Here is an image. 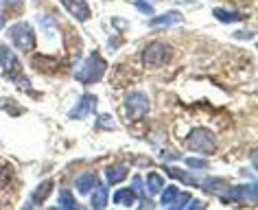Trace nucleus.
Here are the masks:
<instances>
[{
  "instance_id": "a211bd4d",
  "label": "nucleus",
  "mask_w": 258,
  "mask_h": 210,
  "mask_svg": "<svg viewBox=\"0 0 258 210\" xmlns=\"http://www.w3.org/2000/svg\"><path fill=\"white\" fill-rule=\"evenodd\" d=\"M92 208L96 210H103L107 206V188H103V186H96V190L92 193Z\"/></svg>"
},
{
  "instance_id": "a878e982",
  "label": "nucleus",
  "mask_w": 258,
  "mask_h": 210,
  "mask_svg": "<svg viewBox=\"0 0 258 210\" xmlns=\"http://www.w3.org/2000/svg\"><path fill=\"white\" fill-rule=\"evenodd\" d=\"M188 201H190V193H182V190H179V195H177L175 203H173V208H184Z\"/></svg>"
},
{
  "instance_id": "aec40b11",
  "label": "nucleus",
  "mask_w": 258,
  "mask_h": 210,
  "mask_svg": "<svg viewBox=\"0 0 258 210\" xmlns=\"http://www.w3.org/2000/svg\"><path fill=\"white\" fill-rule=\"evenodd\" d=\"M177 195H179V188L177 186H169V188H164V193H162V206H173L177 199Z\"/></svg>"
},
{
  "instance_id": "1a4fd4ad",
  "label": "nucleus",
  "mask_w": 258,
  "mask_h": 210,
  "mask_svg": "<svg viewBox=\"0 0 258 210\" xmlns=\"http://www.w3.org/2000/svg\"><path fill=\"white\" fill-rule=\"evenodd\" d=\"M59 3L68 9V14L73 16L75 20H79V22L90 20V7L86 0H59Z\"/></svg>"
},
{
  "instance_id": "9b49d317",
  "label": "nucleus",
  "mask_w": 258,
  "mask_h": 210,
  "mask_svg": "<svg viewBox=\"0 0 258 210\" xmlns=\"http://www.w3.org/2000/svg\"><path fill=\"white\" fill-rule=\"evenodd\" d=\"M96 186H99V177H96L94 173H83V175L77 177V182H75V188L79 190L81 195L92 193Z\"/></svg>"
},
{
  "instance_id": "bb28decb",
  "label": "nucleus",
  "mask_w": 258,
  "mask_h": 210,
  "mask_svg": "<svg viewBox=\"0 0 258 210\" xmlns=\"http://www.w3.org/2000/svg\"><path fill=\"white\" fill-rule=\"evenodd\" d=\"M134 5H136V9H138V11H143V14H147V16H151V14H153V7H151L149 3H147V0H136Z\"/></svg>"
},
{
  "instance_id": "423d86ee",
  "label": "nucleus",
  "mask_w": 258,
  "mask_h": 210,
  "mask_svg": "<svg viewBox=\"0 0 258 210\" xmlns=\"http://www.w3.org/2000/svg\"><path fill=\"white\" fill-rule=\"evenodd\" d=\"M125 110L129 114V118L138 120L149 112V99L143 92H129L125 97Z\"/></svg>"
},
{
  "instance_id": "f8f14e48",
  "label": "nucleus",
  "mask_w": 258,
  "mask_h": 210,
  "mask_svg": "<svg viewBox=\"0 0 258 210\" xmlns=\"http://www.w3.org/2000/svg\"><path fill=\"white\" fill-rule=\"evenodd\" d=\"M182 22H184V16L179 11H169V14L149 20L151 27H171V24H182Z\"/></svg>"
},
{
  "instance_id": "4468645a",
  "label": "nucleus",
  "mask_w": 258,
  "mask_h": 210,
  "mask_svg": "<svg viewBox=\"0 0 258 210\" xmlns=\"http://www.w3.org/2000/svg\"><path fill=\"white\" fill-rule=\"evenodd\" d=\"M127 177V164H109L105 169V180L109 184H118Z\"/></svg>"
},
{
  "instance_id": "412c9836",
  "label": "nucleus",
  "mask_w": 258,
  "mask_h": 210,
  "mask_svg": "<svg viewBox=\"0 0 258 210\" xmlns=\"http://www.w3.org/2000/svg\"><path fill=\"white\" fill-rule=\"evenodd\" d=\"M37 22L42 24L44 29H46V33H48V37H53V35H57V22L53 20V18H48V16H37Z\"/></svg>"
},
{
  "instance_id": "ddd939ff",
  "label": "nucleus",
  "mask_w": 258,
  "mask_h": 210,
  "mask_svg": "<svg viewBox=\"0 0 258 210\" xmlns=\"http://www.w3.org/2000/svg\"><path fill=\"white\" fill-rule=\"evenodd\" d=\"M202 188L206 190V193H215V195H221L225 193V190L230 188V184L223 180V177H208V180H204Z\"/></svg>"
},
{
  "instance_id": "c85d7f7f",
  "label": "nucleus",
  "mask_w": 258,
  "mask_h": 210,
  "mask_svg": "<svg viewBox=\"0 0 258 210\" xmlns=\"http://www.w3.org/2000/svg\"><path fill=\"white\" fill-rule=\"evenodd\" d=\"M96 127H107V129H112V116L109 114H105V116H99V120H96Z\"/></svg>"
},
{
  "instance_id": "f03ea898",
  "label": "nucleus",
  "mask_w": 258,
  "mask_h": 210,
  "mask_svg": "<svg viewBox=\"0 0 258 210\" xmlns=\"http://www.w3.org/2000/svg\"><path fill=\"white\" fill-rule=\"evenodd\" d=\"M105 70H107V61L99 53H90V57H86L81 66L77 68L75 77L81 84H96V81L103 79Z\"/></svg>"
},
{
  "instance_id": "393cba45",
  "label": "nucleus",
  "mask_w": 258,
  "mask_h": 210,
  "mask_svg": "<svg viewBox=\"0 0 258 210\" xmlns=\"http://www.w3.org/2000/svg\"><path fill=\"white\" fill-rule=\"evenodd\" d=\"M20 7H22V0H0V11L20 9Z\"/></svg>"
},
{
  "instance_id": "5701e85b",
  "label": "nucleus",
  "mask_w": 258,
  "mask_h": 210,
  "mask_svg": "<svg viewBox=\"0 0 258 210\" xmlns=\"http://www.w3.org/2000/svg\"><path fill=\"white\" fill-rule=\"evenodd\" d=\"M166 171H169V175L173 177V180H179V182H184V184H190V186H192V184H195V180L186 175L184 171H179V169H173V167H171V169H166Z\"/></svg>"
},
{
  "instance_id": "9d476101",
  "label": "nucleus",
  "mask_w": 258,
  "mask_h": 210,
  "mask_svg": "<svg viewBox=\"0 0 258 210\" xmlns=\"http://www.w3.org/2000/svg\"><path fill=\"white\" fill-rule=\"evenodd\" d=\"M53 188H55V182H53V180L40 182V184H37V186L33 188V193H31V203H33V206H42V203L50 197Z\"/></svg>"
},
{
  "instance_id": "cd10ccee",
  "label": "nucleus",
  "mask_w": 258,
  "mask_h": 210,
  "mask_svg": "<svg viewBox=\"0 0 258 210\" xmlns=\"http://www.w3.org/2000/svg\"><path fill=\"white\" fill-rule=\"evenodd\" d=\"M186 164H188L190 169H206V167H208V162H206V160H197V158H186Z\"/></svg>"
},
{
  "instance_id": "6ab92c4d",
  "label": "nucleus",
  "mask_w": 258,
  "mask_h": 210,
  "mask_svg": "<svg viewBox=\"0 0 258 210\" xmlns=\"http://www.w3.org/2000/svg\"><path fill=\"white\" fill-rule=\"evenodd\" d=\"M20 103H16L14 99H7V97H0V110L9 112L11 116H20V114H24L22 107H18Z\"/></svg>"
},
{
  "instance_id": "dca6fc26",
  "label": "nucleus",
  "mask_w": 258,
  "mask_h": 210,
  "mask_svg": "<svg viewBox=\"0 0 258 210\" xmlns=\"http://www.w3.org/2000/svg\"><path fill=\"white\" fill-rule=\"evenodd\" d=\"M114 201L118 203V206H134V203H136V193H134L132 188H120L114 193Z\"/></svg>"
},
{
  "instance_id": "b1692460",
  "label": "nucleus",
  "mask_w": 258,
  "mask_h": 210,
  "mask_svg": "<svg viewBox=\"0 0 258 210\" xmlns=\"http://www.w3.org/2000/svg\"><path fill=\"white\" fill-rule=\"evenodd\" d=\"M11 169L7 167V164H0V188H5L7 186V184L11 182Z\"/></svg>"
},
{
  "instance_id": "6e6552de",
  "label": "nucleus",
  "mask_w": 258,
  "mask_h": 210,
  "mask_svg": "<svg viewBox=\"0 0 258 210\" xmlns=\"http://www.w3.org/2000/svg\"><path fill=\"white\" fill-rule=\"evenodd\" d=\"M94 110H96V97H94V94H83V97L79 99V103H77L73 110L68 112V118L83 120V118H88Z\"/></svg>"
},
{
  "instance_id": "20e7f679",
  "label": "nucleus",
  "mask_w": 258,
  "mask_h": 210,
  "mask_svg": "<svg viewBox=\"0 0 258 210\" xmlns=\"http://www.w3.org/2000/svg\"><path fill=\"white\" fill-rule=\"evenodd\" d=\"M186 147L190 151H197V154H215L217 151V138L215 133L210 129H206V127H195V129H190L188 138H186Z\"/></svg>"
},
{
  "instance_id": "2eb2a0df",
  "label": "nucleus",
  "mask_w": 258,
  "mask_h": 210,
  "mask_svg": "<svg viewBox=\"0 0 258 210\" xmlns=\"http://www.w3.org/2000/svg\"><path fill=\"white\" fill-rule=\"evenodd\" d=\"M212 16H215L219 22H225V24L245 20V16H243V14H238V11H225V9H219V7H217V9H212Z\"/></svg>"
},
{
  "instance_id": "39448f33",
  "label": "nucleus",
  "mask_w": 258,
  "mask_h": 210,
  "mask_svg": "<svg viewBox=\"0 0 258 210\" xmlns=\"http://www.w3.org/2000/svg\"><path fill=\"white\" fill-rule=\"evenodd\" d=\"M9 40L14 42V46L20 53H31L35 48V31L29 22H16L14 27H9Z\"/></svg>"
},
{
  "instance_id": "c756f323",
  "label": "nucleus",
  "mask_w": 258,
  "mask_h": 210,
  "mask_svg": "<svg viewBox=\"0 0 258 210\" xmlns=\"http://www.w3.org/2000/svg\"><path fill=\"white\" fill-rule=\"evenodd\" d=\"M132 190L136 195H145V188H143V180L140 177H134V186H132Z\"/></svg>"
},
{
  "instance_id": "7ed1b4c3",
  "label": "nucleus",
  "mask_w": 258,
  "mask_h": 210,
  "mask_svg": "<svg viewBox=\"0 0 258 210\" xmlns=\"http://www.w3.org/2000/svg\"><path fill=\"white\" fill-rule=\"evenodd\" d=\"M140 59H143L147 68H160L173 59V46L166 42H151L143 48Z\"/></svg>"
},
{
  "instance_id": "4be33fe9",
  "label": "nucleus",
  "mask_w": 258,
  "mask_h": 210,
  "mask_svg": "<svg viewBox=\"0 0 258 210\" xmlns=\"http://www.w3.org/2000/svg\"><path fill=\"white\" fill-rule=\"evenodd\" d=\"M59 206L61 208H77V201H75V197L68 188H63L59 193Z\"/></svg>"
},
{
  "instance_id": "f3484780",
  "label": "nucleus",
  "mask_w": 258,
  "mask_h": 210,
  "mask_svg": "<svg viewBox=\"0 0 258 210\" xmlns=\"http://www.w3.org/2000/svg\"><path fill=\"white\" fill-rule=\"evenodd\" d=\"M147 188H149V193H151V195L160 193V190L164 188V180H162V175L156 173V171H151V173L147 175Z\"/></svg>"
},
{
  "instance_id": "f257e3e1",
  "label": "nucleus",
  "mask_w": 258,
  "mask_h": 210,
  "mask_svg": "<svg viewBox=\"0 0 258 210\" xmlns=\"http://www.w3.org/2000/svg\"><path fill=\"white\" fill-rule=\"evenodd\" d=\"M0 68H3L5 77H7L11 84H16L24 92H31V81L27 79V75H24L22 63L18 61L16 53L7 44H0Z\"/></svg>"
},
{
  "instance_id": "0eeeda50",
  "label": "nucleus",
  "mask_w": 258,
  "mask_h": 210,
  "mask_svg": "<svg viewBox=\"0 0 258 210\" xmlns=\"http://www.w3.org/2000/svg\"><path fill=\"white\" fill-rule=\"evenodd\" d=\"M221 199L225 203H230V201H251V203H256V184L251 182V184H247V186L228 188L225 195L221 193Z\"/></svg>"
},
{
  "instance_id": "7c9ffc66",
  "label": "nucleus",
  "mask_w": 258,
  "mask_h": 210,
  "mask_svg": "<svg viewBox=\"0 0 258 210\" xmlns=\"http://www.w3.org/2000/svg\"><path fill=\"white\" fill-rule=\"evenodd\" d=\"M3 24H5V20H3V18H0V29H3Z\"/></svg>"
}]
</instances>
